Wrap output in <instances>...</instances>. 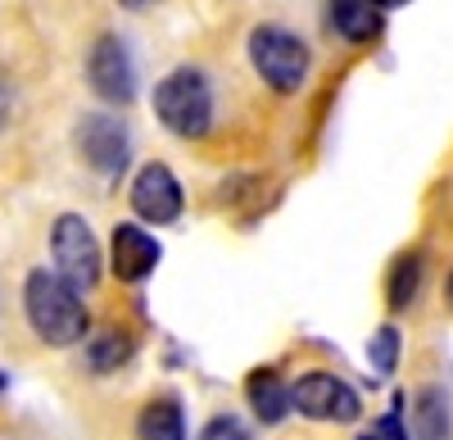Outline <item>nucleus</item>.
<instances>
[{
    "label": "nucleus",
    "instance_id": "12",
    "mask_svg": "<svg viewBox=\"0 0 453 440\" xmlns=\"http://www.w3.org/2000/svg\"><path fill=\"white\" fill-rule=\"evenodd\" d=\"M331 23L345 42H372L381 32V10L367 0H331Z\"/></svg>",
    "mask_w": 453,
    "mask_h": 440
},
{
    "label": "nucleus",
    "instance_id": "21",
    "mask_svg": "<svg viewBox=\"0 0 453 440\" xmlns=\"http://www.w3.org/2000/svg\"><path fill=\"white\" fill-rule=\"evenodd\" d=\"M119 5H123V10H150L155 0H119Z\"/></svg>",
    "mask_w": 453,
    "mask_h": 440
},
{
    "label": "nucleus",
    "instance_id": "4",
    "mask_svg": "<svg viewBox=\"0 0 453 440\" xmlns=\"http://www.w3.org/2000/svg\"><path fill=\"white\" fill-rule=\"evenodd\" d=\"M50 254H55V277L73 290H91L100 282V241L82 213H59L50 228Z\"/></svg>",
    "mask_w": 453,
    "mask_h": 440
},
{
    "label": "nucleus",
    "instance_id": "15",
    "mask_svg": "<svg viewBox=\"0 0 453 440\" xmlns=\"http://www.w3.org/2000/svg\"><path fill=\"white\" fill-rule=\"evenodd\" d=\"M422 290V259L418 254H403L390 268V309H408Z\"/></svg>",
    "mask_w": 453,
    "mask_h": 440
},
{
    "label": "nucleus",
    "instance_id": "8",
    "mask_svg": "<svg viewBox=\"0 0 453 440\" xmlns=\"http://www.w3.org/2000/svg\"><path fill=\"white\" fill-rule=\"evenodd\" d=\"M181 205H186L181 181L173 177L168 164H145V168L132 177V209L145 218V223H155V228L177 223Z\"/></svg>",
    "mask_w": 453,
    "mask_h": 440
},
{
    "label": "nucleus",
    "instance_id": "1",
    "mask_svg": "<svg viewBox=\"0 0 453 440\" xmlns=\"http://www.w3.org/2000/svg\"><path fill=\"white\" fill-rule=\"evenodd\" d=\"M23 309H27L32 332L42 336L46 345H59V350H64V345H78V341L91 332V318H87L82 296H78L68 282H59L55 273H46V268L27 273Z\"/></svg>",
    "mask_w": 453,
    "mask_h": 440
},
{
    "label": "nucleus",
    "instance_id": "3",
    "mask_svg": "<svg viewBox=\"0 0 453 440\" xmlns=\"http://www.w3.org/2000/svg\"><path fill=\"white\" fill-rule=\"evenodd\" d=\"M250 64L277 96H290L309 78V46L299 42L290 27L263 23V27L250 32Z\"/></svg>",
    "mask_w": 453,
    "mask_h": 440
},
{
    "label": "nucleus",
    "instance_id": "18",
    "mask_svg": "<svg viewBox=\"0 0 453 440\" xmlns=\"http://www.w3.org/2000/svg\"><path fill=\"white\" fill-rule=\"evenodd\" d=\"M200 440H250V431L241 427V418L222 413V418H213V422L200 431Z\"/></svg>",
    "mask_w": 453,
    "mask_h": 440
},
{
    "label": "nucleus",
    "instance_id": "2",
    "mask_svg": "<svg viewBox=\"0 0 453 440\" xmlns=\"http://www.w3.org/2000/svg\"><path fill=\"white\" fill-rule=\"evenodd\" d=\"M155 114L173 136L200 141L213 127V87H209V78L200 68H173L155 87Z\"/></svg>",
    "mask_w": 453,
    "mask_h": 440
},
{
    "label": "nucleus",
    "instance_id": "13",
    "mask_svg": "<svg viewBox=\"0 0 453 440\" xmlns=\"http://www.w3.org/2000/svg\"><path fill=\"white\" fill-rule=\"evenodd\" d=\"M412 436L418 440H449V399L435 386L412 395Z\"/></svg>",
    "mask_w": 453,
    "mask_h": 440
},
{
    "label": "nucleus",
    "instance_id": "11",
    "mask_svg": "<svg viewBox=\"0 0 453 440\" xmlns=\"http://www.w3.org/2000/svg\"><path fill=\"white\" fill-rule=\"evenodd\" d=\"M136 436L141 440H186V413L173 395H159L141 409V422H136Z\"/></svg>",
    "mask_w": 453,
    "mask_h": 440
},
{
    "label": "nucleus",
    "instance_id": "7",
    "mask_svg": "<svg viewBox=\"0 0 453 440\" xmlns=\"http://www.w3.org/2000/svg\"><path fill=\"white\" fill-rule=\"evenodd\" d=\"M87 78H91V91L109 104H132L136 96V68H132V55L123 46V36H100L87 55Z\"/></svg>",
    "mask_w": 453,
    "mask_h": 440
},
{
    "label": "nucleus",
    "instance_id": "20",
    "mask_svg": "<svg viewBox=\"0 0 453 440\" xmlns=\"http://www.w3.org/2000/svg\"><path fill=\"white\" fill-rule=\"evenodd\" d=\"M367 5H376V10L386 14V10H399V5H408V0H367Z\"/></svg>",
    "mask_w": 453,
    "mask_h": 440
},
{
    "label": "nucleus",
    "instance_id": "16",
    "mask_svg": "<svg viewBox=\"0 0 453 440\" xmlns=\"http://www.w3.org/2000/svg\"><path fill=\"white\" fill-rule=\"evenodd\" d=\"M367 359H372V368L381 373V377H386V373H395V363H399V332H395L390 322H386L381 332L372 336V345H367Z\"/></svg>",
    "mask_w": 453,
    "mask_h": 440
},
{
    "label": "nucleus",
    "instance_id": "22",
    "mask_svg": "<svg viewBox=\"0 0 453 440\" xmlns=\"http://www.w3.org/2000/svg\"><path fill=\"white\" fill-rule=\"evenodd\" d=\"M444 290H449V305H453V273H449V286Z\"/></svg>",
    "mask_w": 453,
    "mask_h": 440
},
{
    "label": "nucleus",
    "instance_id": "5",
    "mask_svg": "<svg viewBox=\"0 0 453 440\" xmlns=\"http://www.w3.org/2000/svg\"><path fill=\"white\" fill-rule=\"evenodd\" d=\"M290 409H299L313 422H358L363 399L349 382H340L335 373H304L290 386Z\"/></svg>",
    "mask_w": 453,
    "mask_h": 440
},
{
    "label": "nucleus",
    "instance_id": "17",
    "mask_svg": "<svg viewBox=\"0 0 453 440\" xmlns=\"http://www.w3.org/2000/svg\"><path fill=\"white\" fill-rule=\"evenodd\" d=\"M399 409H403V399H395V409L376 418L358 440H412V436H408V427H403V413H399Z\"/></svg>",
    "mask_w": 453,
    "mask_h": 440
},
{
    "label": "nucleus",
    "instance_id": "10",
    "mask_svg": "<svg viewBox=\"0 0 453 440\" xmlns=\"http://www.w3.org/2000/svg\"><path fill=\"white\" fill-rule=\"evenodd\" d=\"M250 409L258 413V422H281L286 413H290V386L273 373V368H258L254 377H250Z\"/></svg>",
    "mask_w": 453,
    "mask_h": 440
},
{
    "label": "nucleus",
    "instance_id": "6",
    "mask_svg": "<svg viewBox=\"0 0 453 440\" xmlns=\"http://www.w3.org/2000/svg\"><path fill=\"white\" fill-rule=\"evenodd\" d=\"M73 145H78L82 164H91L100 177H119L127 168V155H132L127 127L113 114H87L78 123V132H73Z\"/></svg>",
    "mask_w": 453,
    "mask_h": 440
},
{
    "label": "nucleus",
    "instance_id": "19",
    "mask_svg": "<svg viewBox=\"0 0 453 440\" xmlns=\"http://www.w3.org/2000/svg\"><path fill=\"white\" fill-rule=\"evenodd\" d=\"M10 114H14V82H10V73L0 68V127L10 123Z\"/></svg>",
    "mask_w": 453,
    "mask_h": 440
},
{
    "label": "nucleus",
    "instance_id": "14",
    "mask_svg": "<svg viewBox=\"0 0 453 440\" xmlns=\"http://www.w3.org/2000/svg\"><path fill=\"white\" fill-rule=\"evenodd\" d=\"M132 359V341L123 332H100L91 345H87V363L96 373H119L123 363Z\"/></svg>",
    "mask_w": 453,
    "mask_h": 440
},
{
    "label": "nucleus",
    "instance_id": "9",
    "mask_svg": "<svg viewBox=\"0 0 453 440\" xmlns=\"http://www.w3.org/2000/svg\"><path fill=\"white\" fill-rule=\"evenodd\" d=\"M159 241L150 236L145 228L136 223H119L113 228V241H109V268L119 282H145L150 273L159 268Z\"/></svg>",
    "mask_w": 453,
    "mask_h": 440
},
{
    "label": "nucleus",
    "instance_id": "23",
    "mask_svg": "<svg viewBox=\"0 0 453 440\" xmlns=\"http://www.w3.org/2000/svg\"><path fill=\"white\" fill-rule=\"evenodd\" d=\"M0 390H5V377H0Z\"/></svg>",
    "mask_w": 453,
    "mask_h": 440
}]
</instances>
